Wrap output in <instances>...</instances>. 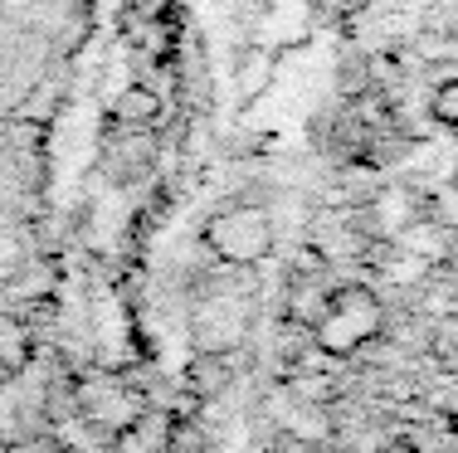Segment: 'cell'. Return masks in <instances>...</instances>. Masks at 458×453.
I'll use <instances>...</instances> for the list:
<instances>
[{
  "label": "cell",
  "mask_w": 458,
  "mask_h": 453,
  "mask_svg": "<svg viewBox=\"0 0 458 453\" xmlns=\"http://www.w3.org/2000/svg\"><path fill=\"white\" fill-rule=\"evenodd\" d=\"M434 113H439V122H449L454 132H458V83L439 88V98H434Z\"/></svg>",
  "instance_id": "cell-7"
},
{
  "label": "cell",
  "mask_w": 458,
  "mask_h": 453,
  "mask_svg": "<svg viewBox=\"0 0 458 453\" xmlns=\"http://www.w3.org/2000/svg\"><path fill=\"white\" fill-rule=\"evenodd\" d=\"M205 244L225 258V264H259L274 249V220L264 205H229L225 214H215Z\"/></svg>",
  "instance_id": "cell-2"
},
{
  "label": "cell",
  "mask_w": 458,
  "mask_h": 453,
  "mask_svg": "<svg viewBox=\"0 0 458 453\" xmlns=\"http://www.w3.org/2000/svg\"><path fill=\"white\" fill-rule=\"evenodd\" d=\"M25 361V331L10 317H0V365H20Z\"/></svg>",
  "instance_id": "cell-6"
},
{
  "label": "cell",
  "mask_w": 458,
  "mask_h": 453,
  "mask_svg": "<svg viewBox=\"0 0 458 453\" xmlns=\"http://www.w3.org/2000/svg\"><path fill=\"white\" fill-rule=\"evenodd\" d=\"M420 220H424V200L414 196V190H405V186L380 190V196L366 205V230L376 234V239H390V244H395L410 224H420Z\"/></svg>",
  "instance_id": "cell-4"
},
{
  "label": "cell",
  "mask_w": 458,
  "mask_h": 453,
  "mask_svg": "<svg viewBox=\"0 0 458 453\" xmlns=\"http://www.w3.org/2000/svg\"><path fill=\"white\" fill-rule=\"evenodd\" d=\"M249 327V307L244 298H229V293H210L195 307V337H200L205 356H220L229 341H239Z\"/></svg>",
  "instance_id": "cell-3"
},
{
  "label": "cell",
  "mask_w": 458,
  "mask_h": 453,
  "mask_svg": "<svg viewBox=\"0 0 458 453\" xmlns=\"http://www.w3.org/2000/svg\"><path fill=\"white\" fill-rule=\"evenodd\" d=\"M117 122H127V127H141V122H151V117L161 113V103H157V93L151 88H127L123 98H117Z\"/></svg>",
  "instance_id": "cell-5"
},
{
  "label": "cell",
  "mask_w": 458,
  "mask_h": 453,
  "mask_svg": "<svg viewBox=\"0 0 458 453\" xmlns=\"http://www.w3.org/2000/svg\"><path fill=\"white\" fill-rule=\"evenodd\" d=\"M380 327H386V307L370 288H336L327 298V312L312 322V341L327 356H352L370 337H380Z\"/></svg>",
  "instance_id": "cell-1"
},
{
  "label": "cell",
  "mask_w": 458,
  "mask_h": 453,
  "mask_svg": "<svg viewBox=\"0 0 458 453\" xmlns=\"http://www.w3.org/2000/svg\"><path fill=\"white\" fill-rule=\"evenodd\" d=\"M454 186H458V176H454Z\"/></svg>",
  "instance_id": "cell-8"
}]
</instances>
